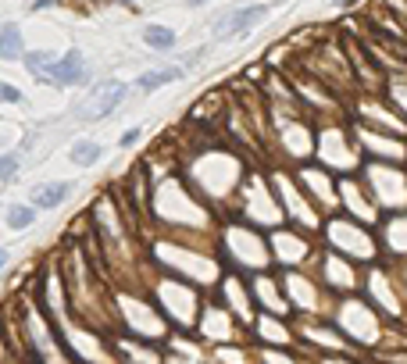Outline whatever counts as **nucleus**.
<instances>
[{
  "instance_id": "nucleus-1",
  "label": "nucleus",
  "mask_w": 407,
  "mask_h": 364,
  "mask_svg": "<svg viewBox=\"0 0 407 364\" xmlns=\"http://www.w3.org/2000/svg\"><path fill=\"white\" fill-rule=\"evenodd\" d=\"M250 168L254 164L240 154V150H232L229 143H218V140H214L211 146L204 140V146L189 150V157L179 164L182 179L193 186V193H197L207 207L218 211L222 218L229 214V207H232L236 193H240Z\"/></svg>"
},
{
  "instance_id": "nucleus-2",
  "label": "nucleus",
  "mask_w": 407,
  "mask_h": 364,
  "mask_svg": "<svg viewBox=\"0 0 407 364\" xmlns=\"http://www.w3.org/2000/svg\"><path fill=\"white\" fill-rule=\"evenodd\" d=\"M329 318L336 321V329L347 336V343L361 357H375L379 350H386V343H390V339H404L400 329H393L361 293L339 296Z\"/></svg>"
},
{
  "instance_id": "nucleus-3",
  "label": "nucleus",
  "mask_w": 407,
  "mask_h": 364,
  "mask_svg": "<svg viewBox=\"0 0 407 364\" xmlns=\"http://www.w3.org/2000/svg\"><path fill=\"white\" fill-rule=\"evenodd\" d=\"M214 250L225 271H240V275H257L268 271L272 265V250H268V232L257 229L240 218H222L218 232H214Z\"/></svg>"
},
{
  "instance_id": "nucleus-4",
  "label": "nucleus",
  "mask_w": 407,
  "mask_h": 364,
  "mask_svg": "<svg viewBox=\"0 0 407 364\" xmlns=\"http://www.w3.org/2000/svg\"><path fill=\"white\" fill-rule=\"evenodd\" d=\"M318 243L329 247L343 257H350L354 265L361 268H372L382 261V247H379V232L375 225H364V222H354L347 218L343 211H332L325 222H321V232H318Z\"/></svg>"
},
{
  "instance_id": "nucleus-5",
  "label": "nucleus",
  "mask_w": 407,
  "mask_h": 364,
  "mask_svg": "<svg viewBox=\"0 0 407 364\" xmlns=\"http://www.w3.org/2000/svg\"><path fill=\"white\" fill-rule=\"evenodd\" d=\"M225 218H240V222H250L257 229H278V225H286L283 222V211H278V197H275V189H272V179H268V168H250L247 171V179L240 186V193H236V200L229 207Z\"/></svg>"
},
{
  "instance_id": "nucleus-6",
  "label": "nucleus",
  "mask_w": 407,
  "mask_h": 364,
  "mask_svg": "<svg viewBox=\"0 0 407 364\" xmlns=\"http://www.w3.org/2000/svg\"><path fill=\"white\" fill-rule=\"evenodd\" d=\"M314 161L321 168H329L332 175H357V171L364 168L350 118L314 125Z\"/></svg>"
},
{
  "instance_id": "nucleus-7",
  "label": "nucleus",
  "mask_w": 407,
  "mask_h": 364,
  "mask_svg": "<svg viewBox=\"0 0 407 364\" xmlns=\"http://www.w3.org/2000/svg\"><path fill=\"white\" fill-rule=\"evenodd\" d=\"M361 296L390 321L393 329L407 325V289L400 282V271L393 261H379L372 268H364V282H361Z\"/></svg>"
},
{
  "instance_id": "nucleus-8",
  "label": "nucleus",
  "mask_w": 407,
  "mask_h": 364,
  "mask_svg": "<svg viewBox=\"0 0 407 364\" xmlns=\"http://www.w3.org/2000/svg\"><path fill=\"white\" fill-rule=\"evenodd\" d=\"M268 179H272V189H275V197H278V211H283V222L300 229V232H307V236H318L321 232V222H325V214H321L311 197L304 193V186L296 182L293 175V168L286 164H272L268 168Z\"/></svg>"
},
{
  "instance_id": "nucleus-9",
  "label": "nucleus",
  "mask_w": 407,
  "mask_h": 364,
  "mask_svg": "<svg viewBox=\"0 0 407 364\" xmlns=\"http://www.w3.org/2000/svg\"><path fill=\"white\" fill-rule=\"evenodd\" d=\"M283 275V293L293 318H329L336 307V296L318 282V275L311 268H293L278 271Z\"/></svg>"
},
{
  "instance_id": "nucleus-10",
  "label": "nucleus",
  "mask_w": 407,
  "mask_h": 364,
  "mask_svg": "<svg viewBox=\"0 0 407 364\" xmlns=\"http://www.w3.org/2000/svg\"><path fill=\"white\" fill-rule=\"evenodd\" d=\"M361 179L368 186L372 200L382 214L407 211V164H386V161H364Z\"/></svg>"
},
{
  "instance_id": "nucleus-11",
  "label": "nucleus",
  "mask_w": 407,
  "mask_h": 364,
  "mask_svg": "<svg viewBox=\"0 0 407 364\" xmlns=\"http://www.w3.org/2000/svg\"><path fill=\"white\" fill-rule=\"evenodd\" d=\"M268 250H272L275 271H293V268H311L321 243L318 236H307L293 225H278L268 232Z\"/></svg>"
},
{
  "instance_id": "nucleus-12",
  "label": "nucleus",
  "mask_w": 407,
  "mask_h": 364,
  "mask_svg": "<svg viewBox=\"0 0 407 364\" xmlns=\"http://www.w3.org/2000/svg\"><path fill=\"white\" fill-rule=\"evenodd\" d=\"M311 271L318 275V282L325 286L336 300H339V296H350V293H361V282H364V268L354 265L350 257H343V253L329 250V247L318 250Z\"/></svg>"
},
{
  "instance_id": "nucleus-13",
  "label": "nucleus",
  "mask_w": 407,
  "mask_h": 364,
  "mask_svg": "<svg viewBox=\"0 0 407 364\" xmlns=\"http://www.w3.org/2000/svg\"><path fill=\"white\" fill-rule=\"evenodd\" d=\"M197 332L204 343L211 347H229V343H250V332L240 325V321L232 318V311L222 307L218 296H207L204 307H200V318H197Z\"/></svg>"
},
{
  "instance_id": "nucleus-14",
  "label": "nucleus",
  "mask_w": 407,
  "mask_h": 364,
  "mask_svg": "<svg viewBox=\"0 0 407 364\" xmlns=\"http://www.w3.org/2000/svg\"><path fill=\"white\" fill-rule=\"evenodd\" d=\"M125 97H129V82H122V79H104V82H97L93 90L72 107V115H75L79 122H86V125H90V122H104L107 115L118 111Z\"/></svg>"
},
{
  "instance_id": "nucleus-15",
  "label": "nucleus",
  "mask_w": 407,
  "mask_h": 364,
  "mask_svg": "<svg viewBox=\"0 0 407 364\" xmlns=\"http://www.w3.org/2000/svg\"><path fill=\"white\" fill-rule=\"evenodd\" d=\"M336 189H339L336 211H343V214H347V218H354V222L379 225L382 211L375 207L368 186H364V179H361V171H357V175H339V179H336Z\"/></svg>"
},
{
  "instance_id": "nucleus-16",
  "label": "nucleus",
  "mask_w": 407,
  "mask_h": 364,
  "mask_svg": "<svg viewBox=\"0 0 407 364\" xmlns=\"http://www.w3.org/2000/svg\"><path fill=\"white\" fill-rule=\"evenodd\" d=\"M293 175H296L300 186H304V193L311 197V204L329 218V214L336 211V204H339V189H336V179H339V175H332V171H329V168H321L318 161L296 164V168H293Z\"/></svg>"
},
{
  "instance_id": "nucleus-17",
  "label": "nucleus",
  "mask_w": 407,
  "mask_h": 364,
  "mask_svg": "<svg viewBox=\"0 0 407 364\" xmlns=\"http://www.w3.org/2000/svg\"><path fill=\"white\" fill-rule=\"evenodd\" d=\"M214 293H218L222 307L232 311V318L250 332L254 318H257V304H254V293H250V278L240 275V271H225V275L218 278V286H214Z\"/></svg>"
},
{
  "instance_id": "nucleus-18",
  "label": "nucleus",
  "mask_w": 407,
  "mask_h": 364,
  "mask_svg": "<svg viewBox=\"0 0 407 364\" xmlns=\"http://www.w3.org/2000/svg\"><path fill=\"white\" fill-rule=\"evenodd\" d=\"M354 125V122H350ZM354 136L361 146L364 161H386V164H407V140L393 133H379V128L354 125Z\"/></svg>"
},
{
  "instance_id": "nucleus-19",
  "label": "nucleus",
  "mask_w": 407,
  "mask_h": 364,
  "mask_svg": "<svg viewBox=\"0 0 407 364\" xmlns=\"http://www.w3.org/2000/svg\"><path fill=\"white\" fill-rule=\"evenodd\" d=\"M39 82H47V86H86L90 82V68H86V57H82V50L79 47H72V50H64V54H57L47 68H39V75H36Z\"/></svg>"
},
{
  "instance_id": "nucleus-20",
  "label": "nucleus",
  "mask_w": 407,
  "mask_h": 364,
  "mask_svg": "<svg viewBox=\"0 0 407 364\" xmlns=\"http://www.w3.org/2000/svg\"><path fill=\"white\" fill-rule=\"evenodd\" d=\"M247 278H250V293H254L257 311L293 318V314H290V304H286V293H283V275H278L275 268L257 271V275H247Z\"/></svg>"
},
{
  "instance_id": "nucleus-21",
  "label": "nucleus",
  "mask_w": 407,
  "mask_h": 364,
  "mask_svg": "<svg viewBox=\"0 0 407 364\" xmlns=\"http://www.w3.org/2000/svg\"><path fill=\"white\" fill-rule=\"evenodd\" d=\"M379 247H382V261H393V265H407V211H393V214H382L379 225Z\"/></svg>"
},
{
  "instance_id": "nucleus-22",
  "label": "nucleus",
  "mask_w": 407,
  "mask_h": 364,
  "mask_svg": "<svg viewBox=\"0 0 407 364\" xmlns=\"http://www.w3.org/2000/svg\"><path fill=\"white\" fill-rule=\"evenodd\" d=\"M250 339L257 343V347H296V325L286 314L257 311L254 325H250Z\"/></svg>"
},
{
  "instance_id": "nucleus-23",
  "label": "nucleus",
  "mask_w": 407,
  "mask_h": 364,
  "mask_svg": "<svg viewBox=\"0 0 407 364\" xmlns=\"http://www.w3.org/2000/svg\"><path fill=\"white\" fill-rule=\"evenodd\" d=\"M268 4H247V8H236V11H225L222 18L211 21V36L214 39H232V36H247L250 29H257L261 21L268 18Z\"/></svg>"
},
{
  "instance_id": "nucleus-24",
  "label": "nucleus",
  "mask_w": 407,
  "mask_h": 364,
  "mask_svg": "<svg viewBox=\"0 0 407 364\" xmlns=\"http://www.w3.org/2000/svg\"><path fill=\"white\" fill-rule=\"evenodd\" d=\"M68 197H72V182H64V179L36 182V186L29 189V204H32L36 211H54V207H61Z\"/></svg>"
},
{
  "instance_id": "nucleus-25",
  "label": "nucleus",
  "mask_w": 407,
  "mask_h": 364,
  "mask_svg": "<svg viewBox=\"0 0 407 364\" xmlns=\"http://www.w3.org/2000/svg\"><path fill=\"white\" fill-rule=\"evenodd\" d=\"M186 72H182V64H164V68H150V72H143L140 79H136V90L140 93H158V90H164V86H171V82H179Z\"/></svg>"
},
{
  "instance_id": "nucleus-26",
  "label": "nucleus",
  "mask_w": 407,
  "mask_h": 364,
  "mask_svg": "<svg viewBox=\"0 0 407 364\" xmlns=\"http://www.w3.org/2000/svg\"><path fill=\"white\" fill-rule=\"evenodd\" d=\"M26 57V43H21V29L15 21L0 26V61H21Z\"/></svg>"
},
{
  "instance_id": "nucleus-27",
  "label": "nucleus",
  "mask_w": 407,
  "mask_h": 364,
  "mask_svg": "<svg viewBox=\"0 0 407 364\" xmlns=\"http://www.w3.org/2000/svg\"><path fill=\"white\" fill-rule=\"evenodd\" d=\"M143 43L150 50H158V54H168V50H176V29H168V26H158V21H150V26L143 29Z\"/></svg>"
},
{
  "instance_id": "nucleus-28",
  "label": "nucleus",
  "mask_w": 407,
  "mask_h": 364,
  "mask_svg": "<svg viewBox=\"0 0 407 364\" xmlns=\"http://www.w3.org/2000/svg\"><path fill=\"white\" fill-rule=\"evenodd\" d=\"M68 157H72V164H79V168H93V164H100V157H104V146H100L97 140H75L72 150H68Z\"/></svg>"
},
{
  "instance_id": "nucleus-29",
  "label": "nucleus",
  "mask_w": 407,
  "mask_h": 364,
  "mask_svg": "<svg viewBox=\"0 0 407 364\" xmlns=\"http://www.w3.org/2000/svg\"><path fill=\"white\" fill-rule=\"evenodd\" d=\"M36 218H39V211H36L32 204H11V207L4 211V225H8L11 232H26V229H32Z\"/></svg>"
},
{
  "instance_id": "nucleus-30",
  "label": "nucleus",
  "mask_w": 407,
  "mask_h": 364,
  "mask_svg": "<svg viewBox=\"0 0 407 364\" xmlns=\"http://www.w3.org/2000/svg\"><path fill=\"white\" fill-rule=\"evenodd\" d=\"M18 168H21V154H15V150H8V154H0V186L11 182Z\"/></svg>"
},
{
  "instance_id": "nucleus-31",
  "label": "nucleus",
  "mask_w": 407,
  "mask_h": 364,
  "mask_svg": "<svg viewBox=\"0 0 407 364\" xmlns=\"http://www.w3.org/2000/svg\"><path fill=\"white\" fill-rule=\"evenodd\" d=\"M21 100H26V97H21L18 86H11V82L0 79V104H21Z\"/></svg>"
},
{
  "instance_id": "nucleus-32",
  "label": "nucleus",
  "mask_w": 407,
  "mask_h": 364,
  "mask_svg": "<svg viewBox=\"0 0 407 364\" xmlns=\"http://www.w3.org/2000/svg\"><path fill=\"white\" fill-rule=\"evenodd\" d=\"M140 136H143V128H129V133H122V136H118V146H122V150L136 146V143H140Z\"/></svg>"
},
{
  "instance_id": "nucleus-33",
  "label": "nucleus",
  "mask_w": 407,
  "mask_h": 364,
  "mask_svg": "<svg viewBox=\"0 0 407 364\" xmlns=\"http://www.w3.org/2000/svg\"><path fill=\"white\" fill-rule=\"evenodd\" d=\"M8 261H11V253H8V247H0V271L8 268Z\"/></svg>"
},
{
  "instance_id": "nucleus-34",
  "label": "nucleus",
  "mask_w": 407,
  "mask_h": 364,
  "mask_svg": "<svg viewBox=\"0 0 407 364\" xmlns=\"http://www.w3.org/2000/svg\"><path fill=\"white\" fill-rule=\"evenodd\" d=\"M54 4V0H36V4H32V11H43V8H50Z\"/></svg>"
},
{
  "instance_id": "nucleus-35",
  "label": "nucleus",
  "mask_w": 407,
  "mask_h": 364,
  "mask_svg": "<svg viewBox=\"0 0 407 364\" xmlns=\"http://www.w3.org/2000/svg\"><path fill=\"white\" fill-rule=\"evenodd\" d=\"M397 271H400V282H404V289H407V265H397Z\"/></svg>"
},
{
  "instance_id": "nucleus-36",
  "label": "nucleus",
  "mask_w": 407,
  "mask_h": 364,
  "mask_svg": "<svg viewBox=\"0 0 407 364\" xmlns=\"http://www.w3.org/2000/svg\"><path fill=\"white\" fill-rule=\"evenodd\" d=\"M207 0H186V8H204Z\"/></svg>"
},
{
  "instance_id": "nucleus-37",
  "label": "nucleus",
  "mask_w": 407,
  "mask_h": 364,
  "mask_svg": "<svg viewBox=\"0 0 407 364\" xmlns=\"http://www.w3.org/2000/svg\"><path fill=\"white\" fill-rule=\"evenodd\" d=\"M336 4H339V8H354V4H357V0H336Z\"/></svg>"
},
{
  "instance_id": "nucleus-38",
  "label": "nucleus",
  "mask_w": 407,
  "mask_h": 364,
  "mask_svg": "<svg viewBox=\"0 0 407 364\" xmlns=\"http://www.w3.org/2000/svg\"><path fill=\"white\" fill-rule=\"evenodd\" d=\"M125 4H133V0H125Z\"/></svg>"
}]
</instances>
